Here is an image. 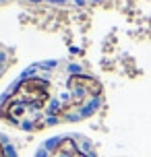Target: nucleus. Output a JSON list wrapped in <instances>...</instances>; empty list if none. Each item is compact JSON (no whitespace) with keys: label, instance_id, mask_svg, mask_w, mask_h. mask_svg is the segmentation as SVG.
Returning a JSON list of instances; mask_svg holds the SVG:
<instances>
[{"label":"nucleus","instance_id":"nucleus-5","mask_svg":"<svg viewBox=\"0 0 151 157\" xmlns=\"http://www.w3.org/2000/svg\"><path fill=\"white\" fill-rule=\"evenodd\" d=\"M0 157H6V153H4V149H2V145H0Z\"/></svg>","mask_w":151,"mask_h":157},{"label":"nucleus","instance_id":"nucleus-2","mask_svg":"<svg viewBox=\"0 0 151 157\" xmlns=\"http://www.w3.org/2000/svg\"><path fill=\"white\" fill-rule=\"evenodd\" d=\"M68 87H71L72 91H85L89 95L102 93V83L95 81L93 77H87V75H72L68 78Z\"/></svg>","mask_w":151,"mask_h":157},{"label":"nucleus","instance_id":"nucleus-3","mask_svg":"<svg viewBox=\"0 0 151 157\" xmlns=\"http://www.w3.org/2000/svg\"><path fill=\"white\" fill-rule=\"evenodd\" d=\"M77 151H79L77 149V143L72 139H62L58 143V147H56V153H62V155H68V157H72Z\"/></svg>","mask_w":151,"mask_h":157},{"label":"nucleus","instance_id":"nucleus-4","mask_svg":"<svg viewBox=\"0 0 151 157\" xmlns=\"http://www.w3.org/2000/svg\"><path fill=\"white\" fill-rule=\"evenodd\" d=\"M72 157H87V155H83L81 151H77V153H75V155H72Z\"/></svg>","mask_w":151,"mask_h":157},{"label":"nucleus","instance_id":"nucleus-1","mask_svg":"<svg viewBox=\"0 0 151 157\" xmlns=\"http://www.w3.org/2000/svg\"><path fill=\"white\" fill-rule=\"evenodd\" d=\"M15 97L23 103H31L35 110H44L50 101V83L37 77L25 78L15 89Z\"/></svg>","mask_w":151,"mask_h":157}]
</instances>
